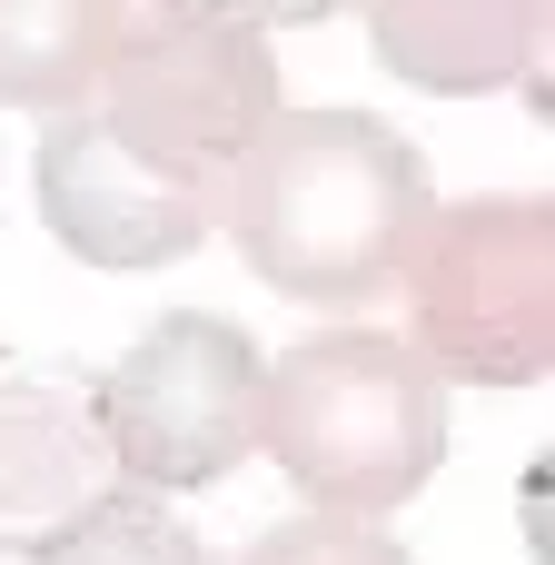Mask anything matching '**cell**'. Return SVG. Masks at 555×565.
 Wrapping results in <instances>:
<instances>
[{"label":"cell","instance_id":"6da1fadb","mask_svg":"<svg viewBox=\"0 0 555 565\" xmlns=\"http://www.w3.org/2000/svg\"><path fill=\"white\" fill-rule=\"evenodd\" d=\"M218 209H228L238 258L278 298L357 308L397 278V258H407L417 218L437 209V189H427L417 139H397L387 119H367V109H278L238 149Z\"/></svg>","mask_w":555,"mask_h":565},{"label":"cell","instance_id":"7a4b0ae2","mask_svg":"<svg viewBox=\"0 0 555 565\" xmlns=\"http://www.w3.org/2000/svg\"><path fill=\"white\" fill-rule=\"evenodd\" d=\"M258 457L308 497V516H397L447 457V377L387 328H328L268 358Z\"/></svg>","mask_w":555,"mask_h":565},{"label":"cell","instance_id":"3957f363","mask_svg":"<svg viewBox=\"0 0 555 565\" xmlns=\"http://www.w3.org/2000/svg\"><path fill=\"white\" fill-rule=\"evenodd\" d=\"M407 348L467 387H546L555 367V199L497 189L427 209L397 278Z\"/></svg>","mask_w":555,"mask_h":565},{"label":"cell","instance_id":"277c9868","mask_svg":"<svg viewBox=\"0 0 555 565\" xmlns=\"http://www.w3.org/2000/svg\"><path fill=\"white\" fill-rule=\"evenodd\" d=\"M89 109L149 169L228 189L238 149L288 99H278V50H268V30L238 0H129L119 50H109Z\"/></svg>","mask_w":555,"mask_h":565},{"label":"cell","instance_id":"5b68a950","mask_svg":"<svg viewBox=\"0 0 555 565\" xmlns=\"http://www.w3.org/2000/svg\"><path fill=\"white\" fill-rule=\"evenodd\" d=\"M258 387L268 358L218 308H169L129 338V358L99 377V427L119 457V487L139 497H199L228 487L258 457Z\"/></svg>","mask_w":555,"mask_h":565},{"label":"cell","instance_id":"8992f818","mask_svg":"<svg viewBox=\"0 0 555 565\" xmlns=\"http://www.w3.org/2000/svg\"><path fill=\"white\" fill-rule=\"evenodd\" d=\"M30 189H40V228L79 268H169L218 228V189L169 179L139 149H119L99 109H70V119L40 129Z\"/></svg>","mask_w":555,"mask_h":565},{"label":"cell","instance_id":"52a82bcc","mask_svg":"<svg viewBox=\"0 0 555 565\" xmlns=\"http://www.w3.org/2000/svg\"><path fill=\"white\" fill-rule=\"evenodd\" d=\"M119 487L99 377H0V546H50Z\"/></svg>","mask_w":555,"mask_h":565},{"label":"cell","instance_id":"ba28073f","mask_svg":"<svg viewBox=\"0 0 555 565\" xmlns=\"http://www.w3.org/2000/svg\"><path fill=\"white\" fill-rule=\"evenodd\" d=\"M377 60L407 89L437 99H487L526 89L546 99V0H357Z\"/></svg>","mask_w":555,"mask_h":565},{"label":"cell","instance_id":"9c48e42d","mask_svg":"<svg viewBox=\"0 0 555 565\" xmlns=\"http://www.w3.org/2000/svg\"><path fill=\"white\" fill-rule=\"evenodd\" d=\"M129 0H0V109L70 119L99 99Z\"/></svg>","mask_w":555,"mask_h":565},{"label":"cell","instance_id":"30bf717a","mask_svg":"<svg viewBox=\"0 0 555 565\" xmlns=\"http://www.w3.org/2000/svg\"><path fill=\"white\" fill-rule=\"evenodd\" d=\"M30 565H218V556H209V546H199V536H189V526H179L159 497L109 487V497H99L79 526H60V536H50Z\"/></svg>","mask_w":555,"mask_h":565},{"label":"cell","instance_id":"8fae6325","mask_svg":"<svg viewBox=\"0 0 555 565\" xmlns=\"http://www.w3.org/2000/svg\"><path fill=\"white\" fill-rule=\"evenodd\" d=\"M238 565H417V556L367 516H288V526H258Z\"/></svg>","mask_w":555,"mask_h":565},{"label":"cell","instance_id":"7c38bea8","mask_svg":"<svg viewBox=\"0 0 555 565\" xmlns=\"http://www.w3.org/2000/svg\"><path fill=\"white\" fill-rule=\"evenodd\" d=\"M238 10H248L258 30H268V20H288V30H308V20H338V10H357V0H238Z\"/></svg>","mask_w":555,"mask_h":565}]
</instances>
